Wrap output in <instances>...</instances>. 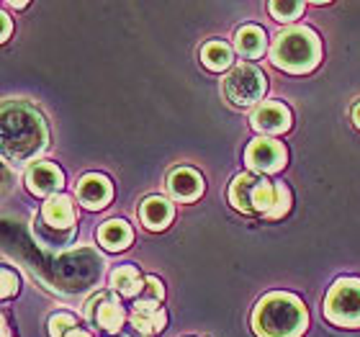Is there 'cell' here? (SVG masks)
<instances>
[{
    "label": "cell",
    "mask_w": 360,
    "mask_h": 337,
    "mask_svg": "<svg viewBox=\"0 0 360 337\" xmlns=\"http://www.w3.org/2000/svg\"><path fill=\"white\" fill-rule=\"evenodd\" d=\"M3 160L8 165L21 167L37 160L46 150L49 132L41 113L29 103L11 101L3 106Z\"/></svg>",
    "instance_id": "cell-1"
},
{
    "label": "cell",
    "mask_w": 360,
    "mask_h": 337,
    "mask_svg": "<svg viewBox=\"0 0 360 337\" xmlns=\"http://www.w3.org/2000/svg\"><path fill=\"white\" fill-rule=\"evenodd\" d=\"M307 322L309 314L304 301L285 291L263 296L252 312V330L257 337H301Z\"/></svg>",
    "instance_id": "cell-2"
},
{
    "label": "cell",
    "mask_w": 360,
    "mask_h": 337,
    "mask_svg": "<svg viewBox=\"0 0 360 337\" xmlns=\"http://www.w3.org/2000/svg\"><path fill=\"white\" fill-rule=\"evenodd\" d=\"M273 65L285 72L301 75L316 68V62L322 57V44L311 29L307 26H293V29L281 31L270 49Z\"/></svg>",
    "instance_id": "cell-3"
},
{
    "label": "cell",
    "mask_w": 360,
    "mask_h": 337,
    "mask_svg": "<svg viewBox=\"0 0 360 337\" xmlns=\"http://www.w3.org/2000/svg\"><path fill=\"white\" fill-rule=\"evenodd\" d=\"M276 198L278 183H270L260 172H242L229 186V201L234 209L245 211V214H263L268 219L276 206Z\"/></svg>",
    "instance_id": "cell-4"
},
{
    "label": "cell",
    "mask_w": 360,
    "mask_h": 337,
    "mask_svg": "<svg viewBox=\"0 0 360 337\" xmlns=\"http://www.w3.org/2000/svg\"><path fill=\"white\" fill-rule=\"evenodd\" d=\"M324 317L338 327H360V281L340 278L324 299Z\"/></svg>",
    "instance_id": "cell-5"
},
{
    "label": "cell",
    "mask_w": 360,
    "mask_h": 337,
    "mask_svg": "<svg viewBox=\"0 0 360 337\" xmlns=\"http://www.w3.org/2000/svg\"><path fill=\"white\" fill-rule=\"evenodd\" d=\"M268 77L263 75V70H257L255 65H240L234 68L229 75L224 77V96L226 101L237 108H250L257 101H263L265 96V83Z\"/></svg>",
    "instance_id": "cell-6"
},
{
    "label": "cell",
    "mask_w": 360,
    "mask_h": 337,
    "mask_svg": "<svg viewBox=\"0 0 360 337\" xmlns=\"http://www.w3.org/2000/svg\"><path fill=\"white\" fill-rule=\"evenodd\" d=\"M83 314H85V322H88L93 330L108 332V335H116V332L124 327V319H127L124 304L116 299L113 291H98L96 296L85 304Z\"/></svg>",
    "instance_id": "cell-7"
},
{
    "label": "cell",
    "mask_w": 360,
    "mask_h": 337,
    "mask_svg": "<svg viewBox=\"0 0 360 337\" xmlns=\"http://www.w3.org/2000/svg\"><path fill=\"white\" fill-rule=\"evenodd\" d=\"M285 147L276 139H268V136H257L252 139L245 152V160H248V165L252 167L255 172H278L281 167L285 165Z\"/></svg>",
    "instance_id": "cell-8"
},
{
    "label": "cell",
    "mask_w": 360,
    "mask_h": 337,
    "mask_svg": "<svg viewBox=\"0 0 360 337\" xmlns=\"http://www.w3.org/2000/svg\"><path fill=\"white\" fill-rule=\"evenodd\" d=\"M26 186H29V191L34 196L52 198L65 186V175H62V170L54 163H34L26 170Z\"/></svg>",
    "instance_id": "cell-9"
},
{
    "label": "cell",
    "mask_w": 360,
    "mask_h": 337,
    "mask_svg": "<svg viewBox=\"0 0 360 337\" xmlns=\"http://www.w3.org/2000/svg\"><path fill=\"white\" fill-rule=\"evenodd\" d=\"M129 322L134 327L136 335L142 337H150L155 332H162L167 324V314L165 309L160 307L158 301H136V307L131 309V314H129Z\"/></svg>",
    "instance_id": "cell-10"
},
{
    "label": "cell",
    "mask_w": 360,
    "mask_h": 337,
    "mask_svg": "<svg viewBox=\"0 0 360 337\" xmlns=\"http://www.w3.org/2000/svg\"><path fill=\"white\" fill-rule=\"evenodd\" d=\"M252 127L260 134H283L291 129V111L283 103H276V101L257 106L255 113H252Z\"/></svg>",
    "instance_id": "cell-11"
},
{
    "label": "cell",
    "mask_w": 360,
    "mask_h": 337,
    "mask_svg": "<svg viewBox=\"0 0 360 337\" xmlns=\"http://www.w3.org/2000/svg\"><path fill=\"white\" fill-rule=\"evenodd\" d=\"M111 196H113L111 180L105 178V175L88 172L77 183V198H80V203H83L85 209H103L105 203L111 201Z\"/></svg>",
    "instance_id": "cell-12"
},
{
    "label": "cell",
    "mask_w": 360,
    "mask_h": 337,
    "mask_svg": "<svg viewBox=\"0 0 360 337\" xmlns=\"http://www.w3.org/2000/svg\"><path fill=\"white\" fill-rule=\"evenodd\" d=\"M167 191L175 201H195L203 193V178L193 167H178L167 178Z\"/></svg>",
    "instance_id": "cell-13"
},
{
    "label": "cell",
    "mask_w": 360,
    "mask_h": 337,
    "mask_svg": "<svg viewBox=\"0 0 360 337\" xmlns=\"http://www.w3.org/2000/svg\"><path fill=\"white\" fill-rule=\"evenodd\" d=\"M41 222L54 227V229H72V224H75V206H72V198L62 193L46 198V203L41 206Z\"/></svg>",
    "instance_id": "cell-14"
},
{
    "label": "cell",
    "mask_w": 360,
    "mask_h": 337,
    "mask_svg": "<svg viewBox=\"0 0 360 337\" xmlns=\"http://www.w3.org/2000/svg\"><path fill=\"white\" fill-rule=\"evenodd\" d=\"M173 203L162 198V196H150L147 201L142 203V209H139V217H142L144 227L147 229H165L170 222H173Z\"/></svg>",
    "instance_id": "cell-15"
},
{
    "label": "cell",
    "mask_w": 360,
    "mask_h": 337,
    "mask_svg": "<svg viewBox=\"0 0 360 337\" xmlns=\"http://www.w3.org/2000/svg\"><path fill=\"white\" fill-rule=\"evenodd\" d=\"M265 46H268V37L260 26H242L237 34H234V49L237 54H242L245 60H255V57H263Z\"/></svg>",
    "instance_id": "cell-16"
},
{
    "label": "cell",
    "mask_w": 360,
    "mask_h": 337,
    "mask_svg": "<svg viewBox=\"0 0 360 337\" xmlns=\"http://www.w3.org/2000/svg\"><path fill=\"white\" fill-rule=\"evenodd\" d=\"M131 237H134V232L124 219H111L98 229V242L105 250H127L131 245Z\"/></svg>",
    "instance_id": "cell-17"
},
{
    "label": "cell",
    "mask_w": 360,
    "mask_h": 337,
    "mask_svg": "<svg viewBox=\"0 0 360 337\" xmlns=\"http://www.w3.org/2000/svg\"><path fill=\"white\" fill-rule=\"evenodd\" d=\"M144 281H147V278L139 276V270H136L134 265H119V268L111 273V288L124 293V296H142Z\"/></svg>",
    "instance_id": "cell-18"
},
{
    "label": "cell",
    "mask_w": 360,
    "mask_h": 337,
    "mask_svg": "<svg viewBox=\"0 0 360 337\" xmlns=\"http://www.w3.org/2000/svg\"><path fill=\"white\" fill-rule=\"evenodd\" d=\"M201 62L214 72H221V70H229L234 62L232 46L224 44V42H209V44L201 49Z\"/></svg>",
    "instance_id": "cell-19"
},
{
    "label": "cell",
    "mask_w": 360,
    "mask_h": 337,
    "mask_svg": "<svg viewBox=\"0 0 360 337\" xmlns=\"http://www.w3.org/2000/svg\"><path fill=\"white\" fill-rule=\"evenodd\" d=\"M34 234H37L39 245H46V248H65V245L72 242L75 229H54V227L34 219Z\"/></svg>",
    "instance_id": "cell-20"
},
{
    "label": "cell",
    "mask_w": 360,
    "mask_h": 337,
    "mask_svg": "<svg viewBox=\"0 0 360 337\" xmlns=\"http://www.w3.org/2000/svg\"><path fill=\"white\" fill-rule=\"evenodd\" d=\"M268 8H270V13H273V18L281 21V23H288V21H293V18H299V15L304 13V3H299V0H293V3L273 0Z\"/></svg>",
    "instance_id": "cell-21"
},
{
    "label": "cell",
    "mask_w": 360,
    "mask_h": 337,
    "mask_svg": "<svg viewBox=\"0 0 360 337\" xmlns=\"http://www.w3.org/2000/svg\"><path fill=\"white\" fill-rule=\"evenodd\" d=\"M75 327V317L68 314V312H57V314L49 317V335L52 337H68Z\"/></svg>",
    "instance_id": "cell-22"
},
{
    "label": "cell",
    "mask_w": 360,
    "mask_h": 337,
    "mask_svg": "<svg viewBox=\"0 0 360 337\" xmlns=\"http://www.w3.org/2000/svg\"><path fill=\"white\" fill-rule=\"evenodd\" d=\"M288 209H291V191L283 186V183H278V198H276V206H273V211H270L268 219H281L283 214H288Z\"/></svg>",
    "instance_id": "cell-23"
},
{
    "label": "cell",
    "mask_w": 360,
    "mask_h": 337,
    "mask_svg": "<svg viewBox=\"0 0 360 337\" xmlns=\"http://www.w3.org/2000/svg\"><path fill=\"white\" fill-rule=\"evenodd\" d=\"M142 296H144V301H162V296H165V288H162V284H160L158 278H147L144 281V291H142Z\"/></svg>",
    "instance_id": "cell-24"
},
{
    "label": "cell",
    "mask_w": 360,
    "mask_h": 337,
    "mask_svg": "<svg viewBox=\"0 0 360 337\" xmlns=\"http://www.w3.org/2000/svg\"><path fill=\"white\" fill-rule=\"evenodd\" d=\"M18 291V276L11 268H3V299L13 296Z\"/></svg>",
    "instance_id": "cell-25"
},
{
    "label": "cell",
    "mask_w": 360,
    "mask_h": 337,
    "mask_svg": "<svg viewBox=\"0 0 360 337\" xmlns=\"http://www.w3.org/2000/svg\"><path fill=\"white\" fill-rule=\"evenodd\" d=\"M0 21H3V31H0V42H6V39L11 37V18H8V13H0Z\"/></svg>",
    "instance_id": "cell-26"
},
{
    "label": "cell",
    "mask_w": 360,
    "mask_h": 337,
    "mask_svg": "<svg viewBox=\"0 0 360 337\" xmlns=\"http://www.w3.org/2000/svg\"><path fill=\"white\" fill-rule=\"evenodd\" d=\"M68 337H93V335H90V332H88V330H80V327H75V330L70 332V335H68Z\"/></svg>",
    "instance_id": "cell-27"
},
{
    "label": "cell",
    "mask_w": 360,
    "mask_h": 337,
    "mask_svg": "<svg viewBox=\"0 0 360 337\" xmlns=\"http://www.w3.org/2000/svg\"><path fill=\"white\" fill-rule=\"evenodd\" d=\"M3 8H26V3H13V0H6V3H3Z\"/></svg>",
    "instance_id": "cell-28"
},
{
    "label": "cell",
    "mask_w": 360,
    "mask_h": 337,
    "mask_svg": "<svg viewBox=\"0 0 360 337\" xmlns=\"http://www.w3.org/2000/svg\"><path fill=\"white\" fill-rule=\"evenodd\" d=\"M353 121H355V127L360 129V103H358V106H355V108H353Z\"/></svg>",
    "instance_id": "cell-29"
}]
</instances>
